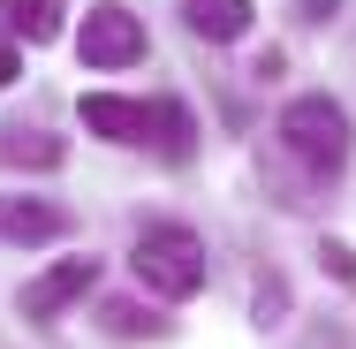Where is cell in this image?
Returning <instances> with one entry per match:
<instances>
[{
  "mask_svg": "<svg viewBox=\"0 0 356 349\" xmlns=\"http://www.w3.org/2000/svg\"><path fill=\"white\" fill-rule=\"evenodd\" d=\"M281 152L311 175V183H334V175L349 167V152H356L349 107H341V99H326V91L288 99V107H281Z\"/></svg>",
  "mask_w": 356,
  "mask_h": 349,
  "instance_id": "1",
  "label": "cell"
},
{
  "mask_svg": "<svg viewBox=\"0 0 356 349\" xmlns=\"http://www.w3.org/2000/svg\"><path fill=\"white\" fill-rule=\"evenodd\" d=\"M129 274H137L152 296L182 304V296L205 288V243H197L182 220H152V228L137 235V251H129Z\"/></svg>",
  "mask_w": 356,
  "mask_h": 349,
  "instance_id": "2",
  "label": "cell"
},
{
  "mask_svg": "<svg viewBox=\"0 0 356 349\" xmlns=\"http://www.w3.org/2000/svg\"><path fill=\"white\" fill-rule=\"evenodd\" d=\"M76 54H83V69H129V61H144V15H129L122 0H99L83 15Z\"/></svg>",
  "mask_w": 356,
  "mask_h": 349,
  "instance_id": "3",
  "label": "cell"
},
{
  "mask_svg": "<svg viewBox=\"0 0 356 349\" xmlns=\"http://www.w3.org/2000/svg\"><path fill=\"white\" fill-rule=\"evenodd\" d=\"M91 281H99V258H61V266H46L38 281H23V319H54V311H69Z\"/></svg>",
  "mask_w": 356,
  "mask_h": 349,
  "instance_id": "4",
  "label": "cell"
},
{
  "mask_svg": "<svg viewBox=\"0 0 356 349\" xmlns=\"http://www.w3.org/2000/svg\"><path fill=\"white\" fill-rule=\"evenodd\" d=\"M144 144H152L167 167H190V152H197L190 107H182V99H152V107H144Z\"/></svg>",
  "mask_w": 356,
  "mask_h": 349,
  "instance_id": "5",
  "label": "cell"
},
{
  "mask_svg": "<svg viewBox=\"0 0 356 349\" xmlns=\"http://www.w3.org/2000/svg\"><path fill=\"white\" fill-rule=\"evenodd\" d=\"M69 212L46 198H0V243H61Z\"/></svg>",
  "mask_w": 356,
  "mask_h": 349,
  "instance_id": "6",
  "label": "cell"
},
{
  "mask_svg": "<svg viewBox=\"0 0 356 349\" xmlns=\"http://www.w3.org/2000/svg\"><path fill=\"white\" fill-rule=\"evenodd\" d=\"M83 130L91 137H106V144H144V107L137 99H122V91H83Z\"/></svg>",
  "mask_w": 356,
  "mask_h": 349,
  "instance_id": "7",
  "label": "cell"
},
{
  "mask_svg": "<svg viewBox=\"0 0 356 349\" xmlns=\"http://www.w3.org/2000/svg\"><path fill=\"white\" fill-rule=\"evenodd\" d=\"M250 0H182V23L197 31V38H213V46H227V38H243L250 31Z\"/></svg>",
  "mask_w": 356,
  "mask_h": 349,
  "instance_id": "8",
  "label": "cell"
},
{
  "mask_svg": "<svg viewBox=\"0 0 356 349\" xmlns=\"http://www.w3.org/2000/svg\"><path fill=\"white\" fill-rule=\"evenodd\" d=\"M0 15H8V31H15V38H31V46H54V38H61V15H69V0H0Z\"/></svg>",
  "mask_w": 356,
  "mask_h": 349,
  "instance_id": "9",
  "label": "cell"
},
{
  "mask_svg": "<svg viewBox=\"0 0 356 349\" xmlns=\"http://www.w3.org/2000/svg\"><path fill=\"white\" fill-rule=\"evenodd\" d=\"M0 160H8V167H61L69 144L46 137V130H0Z\"/></svg>",
  "mask_w": 356,
  "mask_h": 349,
  "instance_id": "10",
  "label": "cell"
},
{
  "mask_svg": "<svg viewBox=\"0 0 356 349\" xmlns=\"http://www.w3.org/2000/svg\"><path fill=\"white\" fill-rule=\"evenodd\" d=\"M99 327L122 334V342H129V334H167V319L144 311V304H129V296H106V304H99Z\"/></svg>",
  "mask_w": 356,
  "mask_h": 349,
  "instance_id": "11",
  "label": "cell"
},
{
  "mask_svg": "<svg viewBox=\"0 0 356 349\" xmlns=\"http://www.w3.org/2000/svg\"><path fill=\"white\" fill-rule=\"evenodd\" d=\"M250 311H258V327H281V319H288V281H281V274H258Z\"/></svg>",
  "mask_w": 356,
  "mask_h": 349,
  "instance_id": "12",
  "label": "cell"
},
{
  "mask_svg": "<svg viewBox=\"0 0 356 349\" xmlns=\"http://www.w3.org/2000/svg\"><path fill=\"white\" fill-rule=\"evenodd\" d=\"M318 266H326L334 281H356V251L349 243H318Z\"/></svg>",
  "mask_w": 356,
  "mask_h": 349,
  "instance_id": "13",
  "label": "cell"
},
{
  "mask_svg": "<svg viewBox=\"0 0 356 349\" xmlns=\"http://www.w3.org/2000/svg\"><path fill=\"white\" fill-rule=\"evenodd\" d=\"M15 76H23V54H15V38H0V91H8Z\"/></svg>",
  "mask_w": 356,
  "mask_h": 349,
  "instance_id": "14",
  "label": "cell"
},
{
  "mask_svg": "<svg viewBox=\"0 0 356 349\" xmlns=\"http://www.w3.org/2000/svg\"><path fill=\"white\" fill-rule=\"evenodd\" d=\"M341 15V0H303V23H334Z\"/></svg>",
  "mask_w": 356,
  "mask_h": 349,
  "instance_id": "15",
  "label": "cell"
}]
</instances>
